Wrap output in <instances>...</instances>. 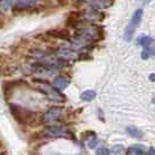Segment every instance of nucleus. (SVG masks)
<instances>
[{
    "mask_svg": "<svg viewBox=\"0 0 155 155\" xmlns=\"http://www.w3.org/2000/svg\"><path fill=\"white\" fill-rule=\"evenodd\" d=\"M103 38V31L99 26L90 25L86 27L78 28L76 35L72 39V45L79 48H85L87 45L99 41Z\"/></svg>",
    "mask_w": 155,
    "mask_h": 155,
    "instance_id": "f257e3e1",
    "label": "nucleus"
},
{
    "mask_svg": "<svg viewBox=\"0 0 155 155\" xmlns=\"http://www.w3.org/2000/svg\"><path fill=\"white\" fill-rule=\"evenodd\" d=\"M35 82L40 83L39 86V91L42 93H45L49 101H65V97L63 96L62 93L60 92V90H57L55 86L50 85L49 83H47L45 81H39V79H35Z\"/></svg>",
    "mask_w": 155,
    "mask_h": 155,
    "instance_id": "f03ea898",
    "label": "nucleus"
},
{
    "mask_svg": "<svg viewBox=\"0 0 155 155\" xmlns=\"http://www.w3.org/2000/svg\"><path fill=\"white\" fill-rule=\"evenodd\" d=\"M142 13H143V11L139 8V9H137L135 12H134V14H133L132 19H131V21L128 23V26H127V28H126V31H125V35H124V39L126 41H131L132 40V36L133 34H134V31L139 27L140 22H141V19H142Z\"/></svg>",
    "mask_w": 155,
    "mask_h": 155,
    "instance_id": "7ed1b4c3",
    "label": "nucleus"
},
{
    "mask_svg": "<svg viewBox=\"0 0 155 155\" xmlns=\"http://www.w3.org/2000/svg\"><path fill=\"white\" fill-rule=\"evenodd\" d=\"M54 53L58 58H62V60H64V61H69V60H75V58H78L77 53H76L74 49H71V48L65 47V46L58 47Z\"/></svg>",
    "mask_w": 155,
    "mask_h": 155,
    "instance_id": "20e7f679",
    "label": "nucleus"
},
{
    "mask_svg": "<svg viewBox=\"0 0 155 155\" xmlns=\"http://www.w3.org/2000/svg\"><path fill=\"white\" fill-rule=\"evenodd\" d=\"M43 133L47 137H53V138H62L69 135V131L63 126H47Z\"/></svg>",
    "mask_w": 155,
    "mask_h": 155,
    "instance_id": "39448f33",
    "label": "nucleus"
},
{
    "mask_svg": "<svg viewBox=\"0 0 155 155\" xmlns=\"http://www.w3.org/2000/svg\"><path fill=\"white\" fill-rule=\"evenodd\" d=\"M63 113V107L60 106H55V107H50L47 111L46 113L42 116V121L43 123H53L55 120L60 119Z\"/></svg>",
    "mask_w": 155,
    "mask_h": 155,
    "instance_id": "423d86ee",
    "label": "nucleus"
},
{
    "mask_svg": "<svg viewBox=\"0 0 155 155\" xmlns=\"http://www.w3.org/2000/svg\"><path fill=\"white\" fill-rule=\"evenodd\" d=\"M39 0H16L13 5V12L14 13H20V12H25L31 9L33 6H35V4Z\"/></svg>",
    "mask_w": 155,
    "mask_h": 155,
    "instance_id": "0eeeda50",
    "label": "nucleus"
},
{
    "mask_svg": "<svg viewBox=\"0 0 155 155\" xmlns=\"http://www.w3.org/2000/svg\"><path fill=\"white\" fill-rule=\"evenodd\" d=\"M9 109H11V113L14 116V118H15L16 120L25 123L27 119H29V116H26V114H29L31 113L29 111L21 109L18 105H9Z\"/></svg>",
    "mask_w": 155,
    "mask_h": 155,
    "instance_id": "6e6552de",
    "label": "nucleus"
},
{
    "mask_svg": "<svg viewBox=\"0 0 155 155\" xmlns=\"http://www.w3.org/2000/svg\"><path fill=\"white\" fill-rule=\"evenodd\" d=\"M47 36H49L50 39H56V40H63V41H69L71 39L70 33L64 29H51L46 33Z\"/></svg>",
    "mask_w": 155,
    "mask_h": 155,
    "instance_id": "1a4fd4ad",
    "label": "nucleus"
},
{
    "mask_svg": "<svg viewBox=\"0 0 155 155\" xmlns=\"http://www.w3.org/2000/svg\"><path fill=\"white\" fill-rule=\"evenodd\" d=\"M82 1L89 4L91 7L99 9V8H106L109 7V6H111V4H112L113 0H82Z\"/></svg>",
    "mask_w": 155,
    "mask_h": 155,
    "instance_id": "9d476101",
    "label": "nucleus"
},
{
    "mask_svg": "<svg viewBox=\"0 0 155 155\" xmlns=\"http://www.w3.org/2000/svg\"><path fill=\"white\" fill-rule=\"evenodd\" d=\"M70 84V79L65 76H57L54 78V86L57 90H64Z\"/></svg>",
    "mask_w": 155,
    "mask_h": 155,
    "instance_id": "9b49d317",
    "label": "nucleus"
},
{
    "mask_svg": "<svg viewBox=\"0 0 155 155\" xmlns=\"http://www.w3.org/2000/svg\"><path fill=\"white\" fill-rule=\"evenodd\" d=\"M126 132L128 133L132 138H142L143 137V132L139 130L138 127H135V126H128L127 128H126Z\"/></svg>",
    "mask_w": 155,
    "mask_h": 155,
    "instance_id": "f8f14e48",
    "label": "nucleus"
},
{
    "mask_svg": "<svg viewBox=\"0 0 155 155\" xmlns=\"http://www.w3.org/2000/svg\"><path fill=\"white\" fill-rule=\"evenodd\" d=\"M145 154V149L141 145H137L127 149V155H143Z\"/></svg>",
    "mask_w": 155,
    "mask_h": 155,
    "instance_id": "ddd939ff",
    "label": "nucleus"
},
{
    "mask_svg": "<svg viewBox=\"0 0 155 155\" xmlns=\"http://www.w3.org/2000/svg\"><path fill=\"white\" fill-rule=\"evenodd\" d=\"M96 96H97L96 91H93V90H86V91H84V92H82V94H81V99L84 101H91L96 98Z\"/></svg>",
    "mask_w": 155,
    "mask_h": 155,
    "instance_id": "4468645a",
    "label": "nucleus"
},
{
    "mask_svg": "<svg viewBox=\"0 0 155 155\" xmlns=\"http://www.w3.org/2000/svg\"><path fill=\"white\" fill-rule=\"evenodd\" d=\"M153 56H155V48H150V47L143 48V50L141 53V58L142 60H148L149 57H153Z\"/></svg>",
    "mask_w": 155,
    "mask_h": 155,
    "instance_id": "2eb2a0df",
    "label": "nucleus"
},
{
    "mask_svg": "<svg viewBox=\"0 0 155 155\" xmlns=\"http://www.w3.org/2000/svg\"><path fill=\"white\" fill-rule=\"evenodd\" d=\"M153 41H154V40L152 39L150 36H142V38L139 39V45L142 46L143 48H148V47L153 43Z\"/></svg>",
    "mask_w": 155,
    "mask_h": 155,
    "instance_id": "dca6fc26",
    "label": "nucleus"
},
{
    "mask_svg": "<svg viewBox=\"0 0 155 155\" xmlns=\"http://www.w3.org/2000/svg\"><path fill=\"white\" fill-rule=\"evenodd\" d=\"M13 0H0V7L4 11H7L11 7H13Z\"/></svg>",
    "mask_w": 155,
    "mask_h": 155,
    "instance_id": "f3484780",
    "label": "nucleus"
},
{
    "mask_svg": "<svg viewBox=\"0 0 155 155\" xmlns=\"http://www.w3.org/2000/svg\"><path fill=\"white\" fill-rule=\"evenodd\" d=\"M124 150L125 148L123 145H116V146H113V148H112V153L114 155H120Z\"/></svg>",
    "mask_w": 155,
    "mask_h": 155,
    "instance_id": "a211bd4d",
    "label": "nucleus"
},
{
    "mask_svg": "<svg viewBox=\"0 0 155 155\" xmlns=\"http://www.w3.org/2000/svg\"><path fill=\"white\" fill-rule=\"evenodd\" d=\"M97 155H111L110 150L105 147H101L97 149Z\"/></svg>",
    "mask_w": 155,
    "mask_h": 155,
    "instance_id": "6ab92c4d",
    "label": "nucleus"
},
{
    "mask_svg": "<svg viewBox=\"0 0 155 155\" xmlns=\"http://www.w3.org/2000/svg\"><path fill=\"white\" fill-rule=\"evenodd\" d=\"M97 143H98V139L97 138H93L92 140H90L89 141V143H87V146H89V148H94L96 146H97Z\"/></svg>",
    "mask_w": 155,
    "mask_h": 155,
    "instance_id": "aec40b11",
    "label": "nucleus"
},
{
    "mask_svg": "<svg viewBox=\"0 0 155 155\" xmlns=\"http://www.w3.org/2000/svg\"><path fill=\"white\" fill-rule=\"evenodd\" d=\"M147 155H155V148L154 147H150L148 149Z\"/></svg>",
    "mask_w": 155,
    "mask_h": 155,
    "instance_id": "412c9836",
    "label": "nucleus"
},
{
    "mask_svg": "<svg viewBox=\"0 0 155 155\" xmlns=\"http://www.w3.org/2000/svg\"><path fill=\"white\" fill-rule=\"evenodd\" d=\"M149 79H150L152 82H154V81H155V75H154V74H152V75L149 76Z\"/></svg>",
    "mask_w": 155,
    "mask_h": 155,
    "instance_id": "4be33fe9",
    "label": "nucleus"
},
{
    "mask_svg": "<svg viewBox=\"0 0 155 155\" xmlns=\"http://www.w3.org/2000/svg\"><path fill=\"white\" fill-rule=\"evenodd\" d=\"M149 1H150V0H145V2H146V4H147V2H149Z\"/></svg>",
    "mask_w": 155,
    "mask_h": 155,
    "instance_id": "5701e85b",
    "label": "nucleus"
}]
</instances>
